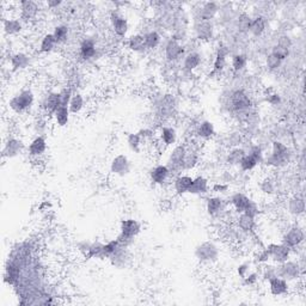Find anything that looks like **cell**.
<instances>
[{
    "mask_svg": "<svg viewBox=\"0 0 306 306\" xmlns=\"http://www.w3.org/2000/svg\"><path fill=\"white\" fill-rule=\"evenodd\" d=\"M25 150V145L20 139L15 138V136H9L5 140L4 147H2V158L12 159L15 157L19 156L23 151Z\"/></svg>",
    "mask_w": 306,
    "mask_h": 306,
    "instance_id": "obj_10",
    "label": "cell"
},
{
    "mask_svg": "<svg viewBox=\"0 0 306 306\" xmlns=\"http://www.w3.org/2000/svg\"><path fill=\"white\" fill-rule=\"evenodd\" d=\"M110 262L114 267H117V268L122 269L125 267H127V264L129 263L130 261V255L129 251H128V246H123L121 245L115 254L110 257Z\"/></svg>",
    "mask_w": 306,
    "mask_h": 306,
    "instance_id": "obj_21",
    "label": "cell"
},
{
    "mask_svg": "<svg viewBox=\"0 0 306 306\" xmlns=\"http://www.w3.org/2000/svg\"><path fill=\"white\" fill-rule=\"evenodd\" d=\"M197 163H199V153L194 150L187 151L186 158H184L182 169L186 171L193 170V169H195V166L197 165Z\"/></svg>",
    "mask_w": 306,
    "mask_h": 306,
    "instance_id": "obj_43",
    "label": "cell"
},
{
    "mask_svg": "<svg viewBox=\"0 0 306 306\" xmlns=\"http://www.w3.org/2000/svg\"><path fill=\"white\" fill-rule=\"evenodd\" d=\"M40 12V6L37 2L32 0H23L19 2V16L23 22H32L36 19Z\"/></svg>",
    "mask_w": 306,
    "mask_h": 306,
    "instance_id": "obj_12",
    "label": "cell"
},
{
    "mask_svg": "<svg viewBox=\"0 0 306 306\" xmlns=\"http://www.w3.org/2000/svg\"><path fill=\"white\" fill-rule=\"evenodd\" d=\"M127 144L133 152L140 153L141 146H143V139H141L139 133H129L127 135Z\"/></svg>",
    "mask_w": 306,
    "mask_h": 306,
    "instance_id": "obj_46",
    "label": "cell"
},
{
    "mask_svg": "<svg viewBox=\"0 0 306 306\" xmlns=\"http://www.w3.org/2000/svg\"><path fill=\"white\" fill-rule=\"evenodd\" d=\"M246 154V151L242 147H232L226 154V163L231 166L239 165L243 157Z\"/></svg>",
    "mask_w": 306,
    "mask_h": 306,
    "instance_id": "obj_37",
    "label": "cell"
},
{
    "mask_svg": "<svg viewBox=\"0 0 306 306\" xmlns=\"http://www.w3.org/2000/svg\"><path fill=\"white\" fill-rule=\"evenodd\" d=\"M248 66V56L245 54H235L231 59V67L236 73L244 71Z\"/></svg>",
    "mask_w": 306,
    "mask_h": 306,
    "instance_id": "obj_41",
    "label": "cell"
},
{
    "mask_svg": "<svg viewBox=\"0 0 306 306\" xmlns=\"http://www.w3.org/2000/svg\"><path fill=\"white\" fill-rule=\"evenodd\" d=\"M195 257L200 263L210 264L215 263L220 257V249L214 242L206 241L200 243L195 248Z\"/></svg>",
    "mask_w": 306,
    "mask_h": 306,
    "instance_id": "obj_2",
    "label": "cell"
},
{
    "mask_svg": "<svg viewBox=\"0 0 306 306\" xmlns=\"http://www.w3.org/2000/svg\"><path fill=\"white\" fill-rule=\"evenodd\" d=\"M90 245H91V243L90 242H81V243L78 244V250L81 251V254H83L84 257H85V255L87 254V251H89L90 249Z\"/></svg>",
    "mask_w": 306,
    "mask_h": 306,
    "instance_id": "obj_63",
    "label": "cell"
},
{
    "mask_svg": "<svg viewBox=\"0 0 306 306\" xmlns=\"http://www.w3.org/2000/svg\"><path fill=\"white\" fill-rule=\"evenodd\" d=\"M35 103V94L32 90L24 89L20 90L18 94L11 97L9 101V108L16 114L28 112Z\"/></svg>",
    "mask_w": 306,
    "mask_h": 306,
    "instance_id": "obj_3",
    "label": "cell"
},
{
    "mask_svg": "<svg viewBox=\"0 0 306 306\" xmlns=\"http://www.w3.org/2000/svg\"><path fill=\"white\" fill-rule=\"evenodd\" d=\"M258 189L266 196H273L276 193V182L271 176H266L259 181Z\"/></svg>",
    "mask_w": 306,
    "mask_h": 306,
    "instance_id": "obj_36",
    "label": "cell"
},
{
    "mask_svg": "<svg viewBox=\"0 0 306 306\" xmlns=\"http://www.w3.org/2000/svg\"><path fill=\"white\" fill-rule=\"evenodd\" d=\"M2 29L9 36H15L23 32V20L20 18H5L2 20Z\"/></svg>",
    "mask_w": 306,
    "mask_h": 306,
    "instance_id": "obj_24",
    "label": "cell"
},
{
    "mask_svg": "<svg viewBox=\"0 0 306 306\" xmlns=\"http://www.w3.org/2000/svg\"><path fill=\"white\" fill-rule=\"evenodd\" d=\"M251 20H253V18H251L250 15H248L246 12H242L237 19V29L239 30V32H243V34L249 32Z\"/></svg>",
    "mask_w": 306,
    "mask_h": 306,
    "instance_id": "obj_47",
    "label": "cell"
},
{
    "mask_svg": "<svg viewBox=\"0 0 306 306\" xmlns=\"http://www.w3.org/2000/svg\"><path fill=\"white\" fill-rule=\"evenodd\" d=\"M218 12H219V6H218L217 2H213V1L204 2V4L197 9L195 19L212 22V19H214L215 16L218 15Z\"/></svg>",
    "mask_w": 306,
    "mask_h": 306,
    "instance_id": "obj_19",
    "label": "cell"
},
{
    "mask_svg": "<svg viewBox=\"0 0 306 306\" xmlns=\"http://www.w3.org/2000/svg\"><path fill=\"white\" fill-rule=\"evenodd\" d=\"M266 249L272 261L276 264L284 263L287 259H290V253H292V249L282 243H271L267 245Z\"/></svg>",
    "mask_w": 306,
    "mask_h": 306,
    "instance_id": "obj_9",
    "label": "cell"
},
{
    "mask_svg": "<svg viewBox=\"0 0 306 306\" xmlns=\"http://www.w3.org/2000/svg\"><path fill=\"white\" fill-rule=\"evenodd\" d=\"M277 46H281V47L286 48V49H290V47H292V38L290 37L289 35H281L279 37V40H277Z\"/></svg>",
    "mask_w": 306,
    "mask_h": 306,
    "instance_id": "obj_57",
    "label": "cell"
},
{
    "mask_svg": "<svg viewBox=\"0 0 306 306\" xmlns=\"http://www.w3.org/2000/svg\"><path fill=\"white\" fill-rule=\"evenodd\" d=\"M171 176V172L169 170V168L164 164H159L156 165L154 168L151 169L150 171V178L151 182L156 186H164L166 182L169 181Z\"/></svg>",
    "mask_w": 306,
    "mask_h": 306,
    "instance_id": "obj_18",
    "label": "cell"
},
{
    "mask_svg": "<svg viewBox=\"0 0 306 306\" xmlns=\"http://www.w3.org/2000/svg\"><path fill=\"white\" fill-rule=\"evenodd\" d=\"M201 63H202L201 54L197 53V51H190V53H188L184 55L183 67L184 69H187V71L192 72L199 67V66L201 65Z\"/></svg>",
    "mask_w": 306,
    "mask_h": 306,
    "instance_id": "obj_32",
    "label": "cell"
},
{
    "mask_svg": "<svg viewBox=\"0 0 306 306\" xmlns=\"http://www.w3.org/2000/svg\"><path fill=\"white\" fill-rule=\"evenodd\" d=\"M60 5H63V1H60V0H49V1H47V6L49 9H58Z\"/></svg>",
    "mask_w": 306,
    "mask_h": 306,
    "instance_id": "obj_64",
    "label": "cell"
},
{
    "mask_svg": "<svg viewBox=\"0 0 306 306\" xmlns=\"http://www.w3.org/2000/svg\"><path fill=\"white\" fill-rule=\"evenodd\" d=\"M228 55V49L226 47H221L218 48L217 54H215V59L214 63H213V69L212 73H209L210 76H214V74L221 73L224 71V68L226 67V58Z\"/></svg>",
    "mask_w": 306,
    "mask_h": 306,
    "instance_id": "obj_27",
    "label": "cell"
},
{
    "mask_svg": "<svg viewBox=\"0 0 306 306\" xmlns=\"http://www.w3.org/2000/svg\"><path fill=\"white\" fill-rule=\"evenodd\" d=\"M85 258L104 259V256H103V243H101V242H92L89 251H87V254L85 255Z\"/></svg>",
    "mask_w": 306,
    "mask_h": 306,
    "instance_id": "obj_45",
    "label": "cell"
},
{
    "mask_svg": "<svg viewBox=\"0 0 306 306\" xmlns=\"http://www.w3.org/2000/svg\"><path fill=\"white\" fill-rule=\"evenodd\" d=\"M97 53V47L96 43L92 38H85V40L81 41V46H79V54H81V58L83 60H91L96 56Z\"/></svg>",
    "mask_w": 306,
    "mask_h": 306,
    "instance_id": "obj_26",
    "label": "cell"
},
{
    "mask_svg": "<svg viewBox=\"0 0 306 306\" xmlns=\"http://www.w3.org/2000/svg\"><path fill=\"white\" fill-rule=\"evenodd\" d=\"M244 213H246V214L251 215V217L256 218L257 215L259 214V207H258V205H257L256 202L253 200V201L250 202V205H249L248 209H246Z\"/></svg>",
    "mask_w": 306,
    "mask_h": 306,
    "instance_id": "obj_60",
    "label": "cell"
},
{
    "mask_svg": "<svg viewBox=\"0 0 306 306\" xmlns=\"http://www.w3.org/2000/svg\"><path fill=\"white\" fill-rule=\"evenodd\" d=\"M121 246L119 239H112V241L107 242L105 244H103V256H104V259L108 258L109 259L110 257L115 254V251L117 250Z\"/></svg>",
    "mask_w": 306,
    "mask_h": 306,
    "instance_id": "obj_48",
    "label": "cell"
},
{
    "mask_svg": "<svg viewBox=\"0 0 306 306\" xmlns=\"http://www.w3.org/2000/svg\"><path fill=\"white\" fill-rule=\"evenodd\" d=\"M268 287H269V292H271V294L274 295V297H282V295H287L290 290V282L280 276H274V277H272V279H269Z\"/></svg>",
    "mask_w": 306,
    "mask_h": 306,
    "instance_id": "obj_15",
    "label": "cell"
},
{
    "mask_svg": "<svg viewBox=\"0 0 306 306\" xmlns=\"http://www.w3.org/2000/svg\"><path fill=\"white\" fill-rule=\"evenodd\" d=\"M277 276V267L275 266H266L262 272V277H263L266 281H268L272 277Z\"/></svg>",
    "mask_w": 306,
    "mask_h": 306,
    "instance_id": "obj_55",
    "label": "cell"
},
{
    "mask_svg": "<svg viewBox=\"0 0 306 306\" xmlns=\"http://www.w3.org/2000/svg\"><path fill=\"white\" fill-rule=\"evenodd\" d=\"M215 135L214 123L210 121H202L196 128V136L201 140H210Z\"/></svg>",
    "mask_w": 306,
    "mask_h": 306,
    "instance_id": "obj_31",
    "label": "cell"
},
{
    "mask_svg": "<svg viewBox=\"0 0 306 306\" xmlns=\"http://www.w3.org/2000/svg\"><path fill=\"white\" fill-rule=\"evenodd\" d=\"M130 170H132V165H130V161L127 156H125V154H117L116 157L113 158L112 163H110V171H112V174L120 177H125L129 174Z\"/></svg>",
    "mask_w": 306,
    "mask_h": 306,
    "instance_id": "obj_11",
    "label": "cell"
},
{
    "mask_svg": "<svg viewBox=\"0 0 306 306\" xmlns=\"http://www.w3.org/2000/svg\"><path fill=\"white\" fill-rule=\"evenodd\" d=\"M246 153L250 154L251 157H254V158L256 159V161L258 164L263 163V161H264V153H263V151H262V148L259 147L258 145L251 146L250 150H249V152H246Z\"/></svg>",
    "mask_w": 306,
    "mask_h": 306,
    "instance_id": "obj_54",
    "label": "cell"
},
{
    "mask_svg": "<svg viewBox=\"0 0 306 306\" xmlns=\"http://www.w3.org/2000/svg\"><path fill=\"white\" fill-rule=\"evenodd\" d=\"M110 23H112L115 35H117L119 37H125L127 35L128 30H129V24H128V20L122 15L119 14L117 11H113L112 15H110Z\"/></svg>",
    "mask_w": 306,
    "mask_h": 306,
    "instance_id": "obj_16",
    "label": "cell"
},
{
    "mask_svg": "<svg viewBox=\"0 0 306 306\" xmlns=\"http://www.w3.org/2000/svg\"><path fill=\"white\" fill-rule=\"evenodd\" d=\"M271 54H273V55H274L275 58L279 59V60L284 61L290 56V49H286V48L281 47V46L275 45L273 46Z\"/></svg>",
    "mask_w": 306,
    "mask_h": 306,
    "instance_id": "obj_52",
    "label": "cell"
},
{
    "mask_svg": "<svg viewBox=\"0 0 306 306\" xmlns=\"http://www.w3.org/2000/svg\"><path fill=\"white\" fill-rule=\"evenodd\" d=\"M27 151L32 158H40L41 156H43L47 151V140L45 136L37 135L32 139V143L27 147Z\"/></svg>",
    "mask_w": 306,
    "mask_h": 306,
    "instance_id": "obj_20",
    "label": "cell"
},
{
    "mask_svg": "<svg viewBox=\"0 0 306 306\" xmlns=\"http://www.w3.org/2000/svg\"><path fill=\"white\" fill-rule=\"evenodd\" d=\"M266 101L268 102L271 105L276 107V105H279L280 103H281V96H280L279 94H276V92H272V94L267 95Z\"/></svg>",
    "mask_w": 306,
    "mask_h": 306,
    "instance_id": "obj_58",
    "label": "cell"
},
{
    "mask_svg": "<svg viewBox=\"0 0 306 306\" xmlns=\"http://www.w3.org/2000/svg\"><path fill=\"white\" fill-rule=\"evenodd\" d=\"M282 65V61L279 60L277 58H275L273 54H268L266 58V67L269 69L271 72L277 71Z\"/></svg>",
    "mask_w": 306,
    "mask_h": 306,
    "instance_id": "obj_51",
    "label": "cell"
},
{
    "mask_svg": "<svg viewBox=\"0 0 306 306\" xmlns=\"http://www.w3.org/2000/svg\"><path fill=\"white\" fill-rule=\"evenodd\" d=\"M140 231L141 224L138 220L133 218L123 219L120 224V235L117 237L121 245L129 246L136 236L140 233Z\"/></svg>",
    "mask_w": 306,
    "mask_h": 306,
    "instance_id": "obj_4",
    "label": "cell"
},
{
    "mask_svg": "<svg viewBox=\"0 0 306 306\" xmlns=\"http://www.w3.org/2000/svg\"><path fill=\"white\" fill-rule=\"evenodd\" d=\"M54 37H55L56 42L58 43H64L67 41L68 35H69V29L67 25L65 24H60V25H56L54 28V32H53Z\"/></svg>",
    "mask_w": 306,
    "mask_h": 306,
    "instance_id": "obj_49",
    "label": "cell"
},
{
    "mask_svg": "<svg viewBox=\"0 0 306 306\" xmlns=\"http://www.w3.org/2000/svg\"><path fill=\"white\" fill-rule=\"evenodd\" d=\"M85 107V99L81 94H74L71 102L68 104V109L71 114H79Z\"/></svg>",
    "mask_w": 306,
    "mask_h": 306,
    "instance_id": "obj_42",
    "label": "cell"
},
{
    "mask_svg": "<svg viewBox=\"0 0 306 306\" xmlns=\"http://www.w3.org/2000/svg\"><path fill=\"white\" fill-rule=\"evenodd\" d=\"M144 41H145V46L147 48V50L156 49L161 42V36L159 35L158 32L156 30H151V32H146L144 35Z\"/></svg>",
    "mask_w": 306,
    "mask_h": 306,
    "instance_id": "obj_39",
    "label": "cell"
},
{
    "mask_svg": "<svg viewBox=\"0 0 306 306\" xmlns=\"http://www.w3.org/2000/svg\"><path fill=\"white\" fill-rule=\"evenodd\" d=\"M159 138H161V143L165 146H172L176 144L177 141V132L174 127H169V126H164L161 128L159 132Z\"/></svg>",
    "mask_w": 306,
    "mask_h": 306,
    "instance_id": "obj_34",
    "label": "cell"
},
{
    "mask_svg": "<svg viewBox=\"0 0 306 306\" xmlns=\"http://www.w3.org/2000/svg\"><path fill=\"white\" fill-rule=\"evenodd\" d=\"M69 116H71V112H69L68 107H65V105H61L58 110L54 114V119H55L56 125L59 127H65V126L68 125L69 122Z\"/></svg>",
    "mask_w": 306,
    "mask_h": 306,
    "instance_id": "obj_40",
    "label": "cell"
},
{
    "mask_svg": "<svg viewBox=\"0 0 306 306\" xmlns=\"http://www.w3.org/2000/svg\"><path fill=\"white\" fill-rule=\"evenodd\" d=\"M206 209L210 217H217L219 213L224 209V200L220 196H210L208 197L207 204H206Z\"/></svg>",
    "mask_w": 306,
    "mask_h": 306,
    "instance_id": "obj_33",
    "label": "cell"
},
{
    "mask_svg": "<svg viewBox=\"0 0 306 306\" xmlns=\"http://www.w3.org/2000/svg\"><path fill=\"white\" fill-rule=\"evenodd\" d=\"M305 239V232L304 228L299 225L290 226L289 230L284 233L282 236V244L287 245L290 249H294L299 246L300 244L304 242Z\"/></svg>",
    "mask_w": 306,
    "mask_h": 306,
    "instance_id": "obj_8",
    "label": "cell"
},
{
    "mask_svg": "<svg viewBox=\"0 0 306 306\" xmlns=\"http://www.w3.org/2000/svg\"><path fill=\"white\" fill-rule=\"evenodd\" d=\"M194 32L196 38L201 41H208L214 35V27L212 22L208 20L195 19L194 23Z\"/></svg>",
    "mask_w": 306,
    "mask_h": 306,
    "instance_id": "obj_14",
    "label": "cell"
},
{
    "mask_svg": "<svg viewBox=\"0 0 306 306\" xmlns=\"http://www.w3.org/2000/svg\"><path fill=\"white\" fill-rule=\"evenodd\" d=\"M42 109L47 113L48 115H54L56 110L61 107V99H60V92L50 91L43 97L42 103H41Z\"/></svg>",
    "mask_w": 306,
    "mask_h": 306,
    "instance_id": "obj_17",
    "label": "cell"
},
{
    "mask_svg": "<svg viewBox=\"0 0 306 306\" xmlns=\"http://www.w3.org/2000/svg\"><path fill=\"white\" fill-rule=\"evenodd\" d=\"M58 45L56 42L55 37H54L53 34H46L41 40V45H40V51L41 53H50L51 50L54 49V47Z\"/></svg>",
    "mask_w": 306,
    "mask_h": 306,
    "instance_id": "obj_44",
    "label": "cell"
},
{
    "mask_svg": "<svg viewBox=\"0 0 306 306\" xmlns=\"http://www.w3.org/2000/svg\"><path fill=\"white\" fill-rule=\"evenodd\" d=\"M290 148L281 141L275 140L272 144V153L264 157L263 163L269 168H284L290 163Z\"/></svg>",
    "mask_w": 306,
    "mask_h": 306,
    "instance_id": "obj_1",
    "label": "cell"
},
{
    "mask_svg": "<svg viewBox=\"0 0 306 306\" xmlns=\"http://www.w3.org/2000/svg\"><path fill=\"white\" fill-rule=\"evenodd\" d=\"M258 274H257L256 272H250L245 277H243V284L245 285V286H254V285H256L257 281H258Z\"/></svg>",
    "mask_w": 306,
    "mask_h": 306,
    "instance_id": "obj_56",
    "label": "cell"
},
{
    "mask_svg": "<svg viewBox=\"0 0 306 306\" xmlns=\"http://www.w3.org/2000/svg\"><path fill=\"white\" fill-rule=\"evenodd\" d=\"M304 274V268L299 261H292L287 259L284 263L277 266V276L287 280L289 282L298 281Z\"/></svg>",
    "mask_w": 306,
    "mask_h": 306,
    "instance_id": "obj_5",
    "label": "cell"
},
{
    "mask_svg": "<svg viewBox=\"0 0 306 306\" xmlns=\"http://www.w3.org/2000/svg\"><path fill=\"white\" fill-rule=\"evenodd\" d=\"M60 92V99H61V105H65L68 107L69 102H71L72 97H73V90L71 86H65Z\"/></svg>",
    "mask_w": 306,
    "mask_h": 306,
    "instance_id": "obj_53",
    "label": "cell"
},
{
    "mask_svg": "<svg viewBox=\"0 0 306 306\" xmlns=\"http://www.w3.org/2000/svg\"><path fill=\"white\" fill-rule=\"evenodd\" d=\"M257 165H258V163L256 161V159L248 153L243 157V159H242L241 163H239V168H241V170L245 171V172L253 171Z\"/></svg>",
    "mask_w": 306,
    "mask_h": 306,
    "instance_id": "obj_50",
    "label": "cell"
},
{
    "mask_svg": "<svg viewBox=\"0 0 306 306\" xmlns=\"http://www.w3.org/2000/svg\"><path fill=\"white\" fill-rule=\"evenodd\" d=\"M251 107H253V101H251L250 96H249L244 90L238 89L231 92V96H230L231 110L238 113V114H242V113H248Z\"/></svg>",
    "mask_w": 306,
    "mask_h": 306,
    "instance_id": "obj_6",
    "label": "cell"
},
{
    "mask_svg": "<svg viewBox=\"0 0 306 306\" xmlns=\"http://www.w3.org/2000/svg\"><path fill=\"white\" fill-rule=\"evenodd\" d=\"M10 65H11V69L14 72L22 71L29 67L30 64V58L29 55H27L25 53H15L10 56L9 59Z\"/></svg>",
    "mask_w": 306,
    "mask_h": 306,
    "instance_id": "obj_29",
    "label": "cell"
},
{
    "mask_svg": "<svg viewBox=\"0 0 306 306\" xmlns=\"http://www.w3.org/2000/svg\"><path fill=\"white\" fill-rule=\"evenodd\" d=\"M128 48L135 53H143V51L147 50L145 46V41H144V35H133L130 36L129 40L127 42Z\"/></svg>",
    "mask_w": 306,
    "mask_h": 306,
    "instance_id": "obj_38",
    "label": "cell"
},
{
    "mask_svg": "<svg viewBox=\"0 0 306 306\" xmlns=\"http://www.w3.org/2000/svg\"><path fill=\"white\" fill-rule=\"evenodd\" d=\"M165 58L169 61H178L186 55V49L178 42V38H171L165 46Z\"/></svg>",
    "mask_w": 306,
    "mask_h": 306,
    "instance_id": "obj_13",
    "label": "cell"
},
{
    "mask_svg": "<svg viewBox=\"0 0 306 306\" xmlns=\"http://www.w3.org/2000/svg\"><path fill=\"white\" fill-rule=\"evenodd\" d=\"M269 259H271V257H269V254H268V251H267V249H262V250L259 251L256 256L257 263L264 264V263H267Z\"/></svg>",
    "mask_w": 306,
    "mask_h": 306,
    "instance_id": "obj_59",
    "label": "cell"
},
{
    "mask_svg": "<svg viewBox=\"0 0 306 306\" xmlns=\"http://www.w3.org/2000/svg\"><path fill=\"white\" fill-rule=\"evenodd\" d=\"M238 228L244 233H251L256 228V218L246 214V213H241L237 218Z\"/></svg>",
    "mask_w": 306,
    "mask_h": 306,
    "instance_id": "obj_30",
    "label": "cell"
},
{
    "mask_svg": "<svg viewBox=\"0 0 306 306\" xmlns=\"http://www.w3.org/2000/svg\"><path fill=\"white\" fill-rule=\"evenodd\" d=\"M267 28V20L263 16H256L255 18H253L250 24V29H249V32L251 35L255 36V37H259L264 34Z\"/></svg>",
    "mask_w": 306,
    "mask_h": 306,
    "instance_id": "obj_35",
    "label": "cell"
},
{
    "mask_svg": "<svg viewBox=\"0 0 306 306\" xmlns=\"http://www.w3.org/2000/svg\"><path fill=\"white\" fill-rule=\"evenodd\" d=\"M237 273L239 277H242V279L245 277L250 273V263H242L237 268Z\"/></svg>",
    "mask_w": 306,
    "mask_h": 306,
    "instance_id": "obj_61",
    "label": "cell"
},
{
    "mask_svg": "<svg viewBox=\"0 0 306 306\" xmlns=\"http://www.w3.org/2000/svg\"><path fill=\"white\" fill-rule=\"evenodd\" d=\"M193 183V177L189 175H177L174 179V189L177 195L188 194L190 186Z\"/></svg>",
    "mask_w": 306,
    "mask_h": 306,
    "instance_id": "obj_28",
    "label": "cell"
},
{
    "mask_svg": "<svg viewBox=\"0 0 306 306\" xmlns=\"http://www.w3.org/2000/svg\"><path fill=\"white\" fill-rule=\"evenodd\" d=\"M187 151L188 148L184 145H177L172 148L170 154H169L168 164H166V166H168L169 170H170L171 175L172 172L179 175V172L183 171L182 166H183V161L184 158H186Z\"/></svg>",
    "mask_w": 306,
    "mask_h": 306,
    "instance_id": "obj_7",
    "label": "cell"
},
{
    "mask_svg": "<svg viewBox=\"0 0 306 306\" xmlns=\"http://www.w3.org/2000/svg\"><path fill=\"white\" fill-rule=\"evenodd\" d=\"M251 201H253V200H251L248 195H245L244 193H239V192L235 193L230 199L231 205H232V207L235 208V210L238 213V214L245 212V210L248 209L249 205H250Z\"/></svg>",
    "mask_w": 306,
    "mask_h": 306,
    "instance_id": "obj_23",
    "label": "cell"
},
{
    "mask_svg": "<svg viewBox=\"0 0 306 306\" xmlns=\"http://www.w3.org/2000/svg\"><path fill=\"white\" fill-rule=\"evenodd\" d=\"M230 189V184L228 183H215L214 186L212 187V190L214 193H219V194H224V193H226L227 190Z\"/></svg>",
    "mask_w": 306,
    "mask_h": 306,
    "instance_id": "obj_62",
    "label": "cell"
},
{
    "mask_svg": "<svg viewBox=\"0 0 306 306\" xmlns=\"http://www.w3.org/2000/svg\"><path fill=\"white\" fill-rule=\"evenodd\" d=\"M209 190V182L204 176L193 177V183L190 186L188 194L192 195H204Z\"/></svg>",
    "mask_w": 306,
    "mask_h": 306,
    "instance_id": "obj_25",
    "label": "cell"
},
{
    "mask_svg": "<svg viewBox=\"0 0 306 306\" xmlns=\"http://www.w3.org/2000/svg\"><path fill=\"white\" fill-rule=\"evenodd\" d=\"M287 209L290 214L300 217L305 213V200L300 195H293L287 201Z\"/></svg>",
    "mask_w": 306,
    "mask_h": 306,
    "instance_id": "obj_22",
    "label": "cell"
}]
</instances>
